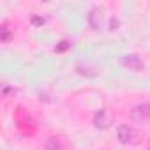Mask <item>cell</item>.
Masks as SVG:
<instances>
[{
	"label": "cell",
	"instance_id": "cell-1",
	"mask_svg": "<svg viewBox=\"0 0 150 150\" xmlns=\"http://www.w3.org/2000/svg\"><path fill=\"white\" fill-rule=\"evenodd\" d=\"M117 139L122 145H138L141 139V134L136 127H131L127 124H120L117 127Z\"/></svg>",
	"mask_w": 150,
	"mask_h": 150
},
{
	"label": "cell",
	"instance_id": "cell-2",
	"mask_svg": "<svg viewBox=\"0 0 150 150\" xmlns=\"http://www.w3.org/2000/svg\"><path fill=\"white\" fill-rule=\"evenodd\" d=\"M120 65L125 67L127 71H132V72H139L145 67L141 57L136 55V53H125V55H122L120 57Z\"/></svg>",
	"mask_w": 150,
	"mask_h": 150
},
{
	"label": "cell",
	"instance_id": "cell-3",
	"mask_svg": "<svg viewBox=\"0 0 150 150\" xmlns=\"http://www.w3.org/2000/svg\"><path fill=\"white\" fill-rule=\"evenodd\" d=\"M87 20H88V25H90L92 30H96V32L103 30V28H104V23H106V18H104V11H103V7H92V9L88 11Z\"/></svg>",
	"mask_w": 150,
	"mask_h": 150
},
{
	"label": "cell",
	"instance_id": "cell-4",
	"mask_svg": "<svg viewBox=\"0 0 150 150\" xmlns=\"http://www.w3.org/2000/svg\"><path fill=\"white\" fill-rule=\"evenodd\" d=\"M131 118L138 124H145L150 120V103H139L131 110Z\"/></svg>",
	"mask_w": 150,
	"mask_h": 150
},
{
	"label": "cell",
	"instance_id": "cell-5",
	"mask_svg": "<svg viewBox=\"0 0 150 150\" xmlns=\"http://www.w3.org/2000/svg\"><path fill=\"white\" fill-rule=\"evenodd\" d=\"M110 122H111V117H110V113L106 110L96 111V115H94V125L97 129H108L110 127Z\"/></svg>",
	"mask_w": 150,
	"mask_h": 150
},
{
	"label": "cell",
	"instance_id": "cell-6",
	"mask_svg": "<svg viewBox=\"0 0 150 150\" xmlns=\"http://www.w3.org/2000/svg\"><path fill=\"white\" fill-rule=\"evenodd\" d=\"M14 37V34H13V30L9 28V25L7 23H4L2 27H0V41L2 42H11V39Z\"/></svg>",
	"mask_w": 150,
	"mask_h": 150
},
{
	"label": "cell",
	"instance_id": "cell-7",
	"mask_svg": "<svg viewBox=\"0 0 150 150\" xmlns=\"http://www.w3.org/2000/svg\"><path fill=\"white\" fill-rule=\"evenodd\" d=\"M44 148H46V150H62V143H60L57 138H50V139L46 141Z\"/></svg>",
	"mask_w": 150,
	"mask_h": 150
},
{
	"label": "cell",
	"instance_id": "cell-8",
	"mask_svg": "<svg viewBox=\"0 0 150 150\" xmlns=\"http://www.w3.org/2000/svg\"><path fill=\"white\" fill-rule=\"evenodd\" d=\"M69 48H71V41H67V39H62V41H60V42H58V44L53 48V51H55V53H64V51H67Z\"/></svg>",
	"mask_w": 150,
	"mask_h": 150
},
{
	"label": "cell",
	"instance_id": "cell-9",
	"mask_svg": "<svg viewBox=\"0 0 150 150\" xmlns=\"http://www.w3.org/2000/svg\"><path fill=\"white\" fill-rule=\"evenodd\" d=\"M118 25H120V23H118V20H117V18H111V20L108 21V27H110V30H111V32H113V30H117V28H118Z\"/></svg>",
	"mask_w": 150,
	"mask_h": 150
},
{
	"label": "cell",
	"instance_id": "cell-10",
	"mask_svg": "<svg viewBox=\"0 0 150 150\" xmlns=\"http://www.w3.org/2000/svg\"><path fill=\"white\" fill-rule=\"evenodd\" d=\"M32 23H34V25H42V23H44V18H39V16H34V20H32Z\"/></svg>",
	"mask_w": 150,
	"mask_h": 150
},
{
	"label": "cell",
	"instance_id": "cell-11",
	"mask_svg": "<svg viewBox=\"0 0 150 150\" xmlns=\"http://www.w3.org/2000/svg\"><path fill=\"white\" fill-rule=\"evenodd\" d=\"M148 150H150V148H148Z\"/></svg>",
	"mask_w": 150,
	"mask_h": 150
}]
</instances>
